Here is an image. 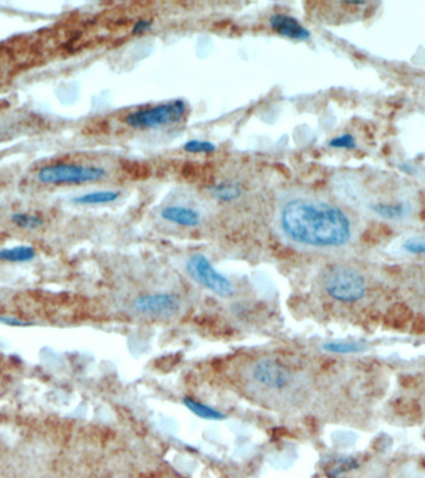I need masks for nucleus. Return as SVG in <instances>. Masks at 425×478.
I'll use <instances>...</instances> for the list:
<instances>
[{"label": "nucleus", "instance_id": "12", "mask_svg": "<svg viewBox=\"0 0 425 478\" xmlns=\"http://www.w3.org/2000/svg\"><path fill=\"white\" fill-rule=\"evenodd\" d=\"M36 252L33 247L29 246H19V247L6 248L0 251V259L4 262L13 263H22L35 258Z\"/></svg>", "mask_w": 425, "mask_h": 478}, {"label": "nucleus", "instance_id": "17", "mask_svg": "<svg viewBox=\"0 0 425 478\" xmlns=\"http://www.w3.org/2000/svg\"><path fill=\"white\" fill-rule=\"evenodd\" d=\"M324 349L338 354H351L364 349L361 343H329L324 344Z\"/></svg>", "mask_w": 425, "mask_h": 478}, {"label": "nucleus", "instance_id": "6", "mask_svg": "<svg viewBox=\"0 0 425 478\" xmlns=\"http://www.w3.org/2000/svg\"><path fill=\"white\" fill-rule=\"evenodd\" d=\"M187 270L196 283H199L201 286L207 288L219 297L229 298L234 294V287L231 281L226 276L220 274L218 270L212 267L209 259L203 254L193 255L187 263Z\"/></svg>", "mask_w": 425, "mask_h": 478}, {"label": "nucleus", "instance_id": "16", "mask_svg": "<svg viewBox=\"0 0 425 478\" xmlns=\"http://www.w3.org/2000/svg\"><path fill=\"white\" fill-rule=\"evenodd\" d=\"M11 222L25 230H36L44 225L43 217L33 213H14L11 216Z\"/></svg>", "mask_w": 425, "mask_h": 478}, {"label": "nucleus", "instance_id": "8", "mask_svg": "<svg viewBox=\"0 0 425 478\" xmlns=\"http://www.w3.org/2000/svg\"><path fill=\"white\" fill-rule=\"evenodd\" d=\"M270 25L278 34L294 40H308L311 34L308 29L302 27L295 17L285 14H274L270 17Z\"/></svg>", "mask_w": 425, "mask_h": 478}, {"label": "nucleus", "instance_id": "1", "mask_svg": "<svg viewBox=\"0 0 425 478\" xmlns=\"http://www.w3.org/2000/svg\"><path fill=\"white\" fill-rule=\"evenodd\" d=\"M282 234L297 246L335 249L352 239V220L343 209L317 198L298 197L284 204L279 214Z\"/></svg>", "mask_w": 425, "mask_h": 478}, {"label": "nucleus", "instance_id": "7", "mask_svg": "<svg viewBox=\"0 0 425 478\" xmlns=\"http://www.w3.org/2000/svg\"><path fill=\"white\" fill-rule=\"evenodd\" d=\"M136 311L151 318H171L178 313L180 302L177 297L168 293L147 294L134 302Z\"/></svg>", "mask_w": 425, "mask_h": 478}, {"label": "nucleus", "instance_id": "5", "mask_svg": "<svg viewBox=\"0 0 425 478\" xmlns=\"http://www.w3.org/2000/svg\"><path fill=\"white\" fill-rule=\"evenodd\" d=\"M185 102L175 100L158 106L137 110L127 115L124 122L134 129H157L164 125L178 122L185 116Z\"/></svg>", "mask_w": 425, "mask_h": 478}, {"label": "nucleus", "instance_id": "15", "mask_svg": "<svg viewBox=\"0 0 425 478\" xmlns=\"http://www.w3.org/2000/svg\"><path fill=\"white\" fill-rule=\"evenodd\" d=\"M185 404L193 414H196V416L206 419V420H223L225 417V415L219 412L218 410L212 409L210 406L201 404L199 401L190 399V398H185Z\"/></svg>", "mask_w": 425, "mask_h": 478}, {"label": "nucleus", "instance_id": "22", "mask_svg": "<svg viewBox=\"0 0 425 478\" xmlns=\"http://www.w3.org/2000/svg\"><path fill=\"white\" fill-rule=\"evenodd\" d=\"M0 323H3L6 325H10V327H30V325H33L29 321H24L22 319H17V318H8V316H0Z\"/></svg>", "mask_w": 425, "mask_h": 478}, {"label": "nucleus", "instance_id": "10", "mask_svg": "<svg viewBox=\"0 0 425 478\" xmlns=\"http://www.w3.org/2000/svg\"><path fill=\"white\" fill-rule=\"evenodd\" d=\"M377 216L389 220H403L407 216V207L402 203L378 202L370 206Z\"/></svg>", "mask_w": 425, "mask_h": 478}, {"label": "nucleus", "instance_id": "4", "mask_svg": "<svg viewBox=\"0 0 425 478\" xmlns=\"http://www.w3.org/2000/svg\"><path fill=\"white\" fill-rule=\"evenodd\" d=\"M106 176V169L96 166L57 162L45 166L38 172V180L45 185H82L96 182Z\"/></svg>", "mask_w": 425, "mask_h": 478}, {"label": "nucleus", "instance_id": "11", "mask_svg": "<svg viewBox=\"0 0 425 478\" xmlns=\"http://www.w3.org/2000/svg\"><path fill=\"white\" fill-rule=\"evenodd\" d=\"M412 318H413V313L408 307L402 305V304H396L388 310L386 315V323L389 327L394 328V329H402L405 325H408Z\"/></svg>", "mask_w": 425, "mask_h": 478}, {"label": "nucleus", "instance_id": "21", "mask_svg": "<svg viewBox=\"0 0 425 478\" xmlns=\"http://www.w3.org/2000/svg\"><path fill=\"white\" fill-rule=\"evenodd\" d=\"M152 27L151 20H145V19H140L137 20L136 24H134V30H132V34L140 35L145 33L147 30H150Z\"/></svg>", "mask_w": 425, "mask_h": 478}, {"label": "nucleus", "instance_id": "13", "mask_svg": "<svg viewBox=\"0 0 425 478\" xmlns=\"http://www.w3.org/2000/svg\"><path fill=\"white\" fill-rule=\"evenodd\" d=\"M212 191L214 196L220 201L231 202L236 198L240 197L243 188L236 182H223V183H218L217 186L212 187Z\"/></svg>", "mask_w": 425, "mask_h": 478}, {"label": "nucleus", "instance_id": "2", "mask_svg": "<svg viewBox=\"0 0 425 478\" xmlns=\"http://www.w3.org/2000/svg\"><path fill=\"white\" fill-rule=\"evenodd\" d=\"M249 386L265 399H289L297 391V374L275 358H260L246 367Z\"/></svg>", "mask_w": 425, "mask_h": 478}, {"label": "nucleus", "instance_id": "20", "mask_svg": "<svg viewBox=\"0 0 425 478\" xmlns=\"http://www.w3.org/2000/svg\"><path fill=\"white\" fill-rule=\"evenodd\" d=\"M331 147L333 148H345V150H353L357 147V142L354 140V137L350 134H345V135L338 136L330 141L329 143Z\"/></svg>", "mask_w": 425, "mask_h": 478}, {"label": "nucleus", "instance_id": "18", "mask_svg": "<svg viewBox=\"0 0 425 478\" xmlns=\"http://www.w3.org/2000/svg\"><path fill=\"white\" fill-rule=\"evenodd\" d=\"M185 150L193 153H212L217 150V147L208 141L190 140L185 143Z\"/></svg>", "mask_w": 425, "mask_h": 478}, {"label": "nucleus", "instance_id": "23", "mask_svg": "<svg viewBox=\"0 0 425 478\" xmlns=\"http://www.w3.org/2000/svg\"><path fill=\"white\" fill-rule=\"evenodd\" d=\"M9 60V51L6 49H0V62Z\"/></svg>", "mask_w": 425, "mask_h": 478}, {"label": "nucleus", "instance_id": "3", "mask_svg": "<svg viewBox=\"0 0 425 478\" xmlns=\"http://www.w3.org/2000/svg\"><path fill=\"white\" fill-rule=\"evenodd\" d=\"M324 287L331 298L343 303L358 302L367 292L363 276L348 267H335L329 270L324 276Z\"/></svg>", "mask_w": 425, "mask_h": 478}, {"label": "nucleus", "instance_id": "19", "mask_svg": "<svg viewBox=\"0 0 425 478\" xmlns=\"http://www.w3.org/2000/svg\"><path fill=\"white\" fill-rule=\"evenodd\" d=\"M403 249L412 254H425V237H410L403 242Z\"/></svg>", "mask_w": 425, "mask_h": 478}, {"label": "nucleus", "instance_id": "14", "mask_svg": "<svg viewBox=\"0 0 425 478\" xmlns=\"http://www.w3.org/2000/svg\"><path fill=\"white\" fill-rule=\"evenodd\" d=\"M120 197V193L116 191H97L89 192L84 196L75 198L73 202L78 204H105V203L113 202Z\"/></svg>", "mask_w": 425, "mask_h": 478}, {"label": "nucleus", "instance_id": "9", "mask_svg": "<svg viewBox=\"0 0 425 478\" xmlns=\"http://www.w3.org/2000/svg\"><path fill=\"white\" fill-rule=\"evenodd\" d=\"M161 217L167 222L188 228H194L201 223V214L198 211L183 206L166 207L161 211Z\"/></svg>", "mask_w": 425, "mask_h": 478}]
</instances>
